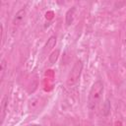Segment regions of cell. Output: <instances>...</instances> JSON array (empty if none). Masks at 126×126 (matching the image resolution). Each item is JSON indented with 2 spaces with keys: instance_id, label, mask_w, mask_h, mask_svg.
<instances>
[{
  "instance_id": "8",
  "label": "cell",
  "mask_w": 126,
  "mask_h": 126,
  "mask_svg": "<svg viewBox=\"0 0 126 126\" xmlns=\"http://www.w3.org/2000/svg\"><path fill=\"white\" fill-rule=\"evenodd\" d=\"M59 54H60V50L59 49H55L54 51L51 52V54L48 57V61H49V64L50 65H53L57 61V59L59 57Z\"/></svg>"
},
{
  "instance_id": "3",
  "label": "cell",
  "mask_w": 126,
  "mask_h": 126,
  "mask_svg": "<svg viewBox=\"0 0 126 126\" xmlns=\"http://www.w3.org/2000/svg\"><path fill=\"white\" fill-rule=\"evenodd\" d=\"M75 13H76V7H72V8H70L66 12V15H65V24H66L67 27L70 26V25H72V23L74 21Z\"/></svg>"
},
{
  "instance_id": "4",
  "label": "cell",
  "mask_w": 126,
  "mask_h": 126,
  "mask_svg": "<svg viewBox=\"0 0 126 126\" xmlns=\"http://www.w3.org/2000/svg\"><path fill=\"white\" fill-rule=\"evenodd\" d=\"M25 16H26V9L23 8V9L19 10V11L16 13V15H15V17H14V19H13V24H14V25L20 24V23L24 20Z\"/></svg>"
},
{
  "instance_id": "7",
  "label": "cell",
  "mask_w": 126,
  "mask_h": 126,
  "mask_svg": "<svg viewBox=\"0 0 126 126\" xmlns=\"http://www.w3.org/2000/svg\"><path fill=\"white\" fill-rule=\"evenodd\" d=\"M7 104H8V97L5 96L2 100V103H1V124H3V122H4L6 109H7Z\"/></svg>"
},
{
  "instance_id": "10",
  "label": "cell",
  "mask_w": 126,
  "mask_h": 126,
  "mask_svg": "<svg viewBox=\"0 0 126 126\" xmlns=\"http://www.w3.org/2000/svg\"><path fill=\"white\" fill-rule=\"evenodd\" d=\"M115 126H122V122L121 121H116L115 122Z\"/></svg>"
},
{
  "instance_id": "1",
  "label": "cell",
  "mask_w": 126,
  "mask_h": 126,
  "mask_svg": "<svg viewBox=\"0 0 126 126\" xmlns=\"http://www.w3.org/2000/svg\"><path fill=\"white\" fill-rule=\"evenodd\" d=\"M102 94H103V84L101 81L98 80L92 85L90 92H89L87 106L90 110L95 109V107L97 106V104L102 96Z\"/></svg>"
},
{
  "instance_id": "6",
  "label": "cell",
  "mask_w": 126,
  "mask_h": 126,
  "mask_svg": "<svg viewBox=\"0 0 126 126\" xmlns=\"http://www.w3.org/2000/svg\"><path fill=\"white\" fill-rule=\"evenodd\" d=\"M56 39H57V38H56L55 35H51V36L47 39V41H46V43H45V45H44V50H50V49H52V48L56 45V42H57Z\"/></svg>"
},
{
  "instance_id": "11",
  "label": "cell",
  "mask_w": 126,
  "mask_h": 126,
  "mask_svg": "<svg viewBox=\"0 0 126 126\" xmlns=\"http://www.w3.org/2000/svg\"><path fill=\"white\" fill-rule=\"evenodd\" d=\"M26 126H40L38 124H32V125H26Z\"/></svg>"
},
{
  "instance_id": "5",
  "label": "cell",
  "mask_w": 126,
  "mask_h": 126,
  "mask_svg": "<svg viewBox=\"0 0 126 126\" xmlns=\"http://www.w3.org/2000/svg\"><path fill=\"white\" fill-rule=\"evenodd\" d=\"M111 110V104H110V100L108 98H106L102 104V108H101V114L104 117H107L110 113Z\"/></svg>"
},
{
  "instance_id": "9",
  "label": "cell",
  "mask_w": 126,
  "mask_h": 126,
  "mask_svg": "<svg viewBox=\"0 0 126 126\" xmlns=\"http://www.w3.org/2000/svg\"><path fill=\"white\" fill-rule=\"evenodd\" d=\"M6 67H7V62H6V60L3 58V59L1 60V76H0L1 81H3L4 75H5V71H6Z\"/></svg>"
},
{
  "instance_id": "2",
  "label": "cell",
  "mask_w": 126,
  "mask_h": 126,
  "mask_svg": "<svg viewBox=\"0 0 126 126\" xmlns=\"http://www.w3.org/2000/svg\"><path fill=\"white\" fill-rule=\"evenodd\" d=\"M83 66L84 65H83L82 60H77L75 62V64L73 65V67L67 77V80H66L67 87L71 88V87H74L75 85H77V83L80 80L82 71H83Z\"/></svg>"
}]
</instances>
